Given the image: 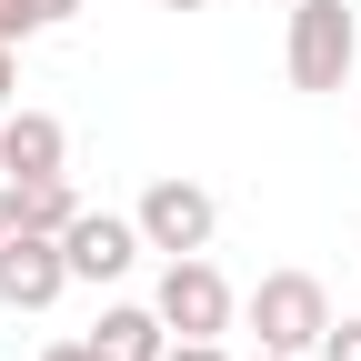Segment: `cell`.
<instances>
[{
  "label": "cell",
  "mask_w": 361,
  "mask_h": 361,
  "mask_svg": "<svg viewBox=\"0 0 361 361\" xmlns=\"http://www.w3.org/2000/svg\"><path fill=\"white\" fill-rule=\"evenodd\" d=\"M71 171V130L51 111H0V180H51Z\"/></svg>",
  "instance_id": "52a82bcc"
},
{
  "label": "cell",
  "mask_w": 361,
  "mask_h": 361,
  "mask_svg": "<svg viewBox=\"0 0 361 361\" xmlns=\"http://www.w3.org/2000/svg\"><path fill=\"white\" fill-rule=\"evenodd\" d=\"M161 11H211V0H161Z\"/></svg>",
  "instance_id": "2e32d148"
},
{
  "label": "cell",
  "mask_w": 361,
  "mask_h": 361,
  "mask_svg": "<svg viewBox=\"0 0 361 361\" xmlns=\"http://www.w3.org/2000/svg\"><path fill=\"white\" fill-rule=\"evenodd\" d=\"M20 231V201H11V180H0V241H11Z\"/></svg>",
  "instance_id": "9a60e30c"
},
{
  "label": "cell",
  "mask_w": 361,
  "mask_h": 361,
  "mask_svg": "<svg viewBox=\"0 0 361 361\" xmlns=\"http://www.w3.org/2000/svg\"><path fill=\"white\" fill-rule=\"evenodd\" d=\"M161 322H171V341H221L241 322V291L211 271V251H180V261H161Z\"/></svg>",
  "instance_id": "3957f363"
},
{
  "label": "cell",
  "mask_w": 361,
  "mask_h": 361,
  "mask_svg": "<svg viewBox=\"0 0 361 361\" xmlns=\"http://www.w3.org/2000/svg\"><path fill=\"white\" fill-rule=\"evenodd\" d=\"M241 322H251L261 351L311 361V351H322V331H331V291H322V271H261L251 301H241Z\"/></svg>",
  "instance_id": "6da1fadb"
},
{
  "label": "cell",
  "mask_w": 361,
  "mask_h": 361,
  "mask_svg": "<svg viewBox=\"0 0 361 361\" xmlns=\"http://www.w3.org/2000/svg\"><path fill=\"white\" fill-rule=\"evenodd\" d=\"M11 201H20V231H71L80 221V191H71V171H51V180H11Z\"/></svg>",
  "instance_id": "9c48e42d"
},
{
  "label": "cell",
  "mask_w": 361,
  "mask_h": 361,
  "mask_svg": "<svg viewBox=\"0 0 361 361\" xmlns=\"http://www.w3.org/2000/svg\"><path fill=\"white\" fill-rule=\"evenodd\" d=\"M161 361H231V351H221V341H171Z\"/></svg>",
  "instance_id": "7c38bea8"
},
{
  "label": "cell",
  "mask_w": 361,
  "mask_h": 361,
  "mask_svg": "<svg viewBox=\"0 0 361 361\" xmlns=\"http://www.w3.org/2000/svg\"><path fill=\"white\" fill-rule=\"evenodd\" d=\"M90 341H101V361H161L171 351V322L151 301H111L101 322H90Z\"/></svg>",
  "instance_id": "ba28073f"
},
{
  "label": "cell",
  "mask_w": 361,
  "mask_h": 361,
  "mask_svg": "<svg viewBox=\"0 0 361 361\" xmlns=\"http://www.w3.org/2000/svg\"><path fill=\"white\" fill-rule=\"evenodd\" d=\"M61 261H71V281H121V271L141 261V221L130 211H80L61 231Z\"/></svg>",
  "instance_id": "8992f818"
},
{
  "label": "cell",
  "mask_w": 361,
  "mask_h": 361,
  "mask_svg": "<svg viewBox=\"0 0 361 361\" xmlns=\"http://www.w3.org/2000/svg\"><path fill=\"white\" fill-rule=\"evenodd\" d=\"M351 61H361V11L351 0H291V40H281V71H291V90H341L351 80Z\"/></svg>",
  "instance_id": "7a4b0ae2"
},
{
  "label": "cell",
  "mask_w": 361,
  "mask_h": 361,
  "mask_svg": "<svg viewBox=\"0 0 361 361\" xmlns=\"http://www.w3.org/2000/svg\"><path fill=\"white\" fill-rule=\"evenodd\" d=\"M311 361H361V322H341V311H331V331H322V351H311Z\"/></svg>",
  "instance_id": "8fae6325"
},
{
  "label": "cell",
  "mask_w": 361,
  "mask_h": 361,
  "mask_svg": "<svg viewBox=\"0 0 361 361\" xmlns=\"http://www.w3.org/2000/svg\"><path fill=\"white\" fill-rule=\"evenodd\" d=\"M261 361H291V351H261Z\"/></svg>",
  "instance_id": "e0dca14e"
},
{
  "label": "cell",
  "mask_w": 361,
  "mask_h": 361,
  "mask_svg": "<svg viewBox=\"0 0 361 361\" xmlns=\"http://www.w3.org/2000/svg\"><path fill=\"white\" fill-rule=\"evenodd\" d=\"M61 291H71V261H61L51 231H11L0 241V311H51Z\"/></svg>",
  "instance_id": "5b68a950"
},
{
  "label": "cell",
  "mask_w": 361,
  "mask_h": 361,
  "mask_svg": "<svg viewBox=\"0 0 361 361\" xmlns=\"http://www.w3.org/2000/svg\"><path fill=\"white\" fill-rule=\"evenodd\" d=\"M40 361H101V341H51Z\"/></svg>",
  "instance_id": "4fadbf2b"
},
{
  "label": "cell",
  "mask_w": 361,
  "mask_h": 361,
  "mask_svg": "<svg viewBox=\"0 0 361 361\" xmlns=\"http://www.w3.org/2000/svg\"><path fill=\"white\" fill-rule=\"evenodd\" d=\"M11 90H20V61H11V40H0V111H11Z\"/></svg>",
  "instance_id": "5bb4252c"
},
{
  "label": "cell",
  "mask_w": 361,
  "mask_h": 361,
  "mask_svg": "<svg viewBox=\"0 0 361 361\" xmlns=\"http://www.w3.org/2000/svg\"><path fill=\"white\" fill-rule=\"evenodd\" d=\"M90 11V0H0V40H11V51H20V40H40V30H61V20H80Z\"/></svg>",
  "instance_id": "30bf717a"
},
{
  "label": "cell",
  "mask_w": 361,
  "mask_h": 361,
  "mask_svg": "<svg viewBox=\"0 0 361 361\" xmlns=\"http://www.w3.org/2000/svg\"><path fill=\"white\" fill-rule=\"evenodd\" d=\"M141 251H161V261H180V251H211V231H221V201L201 191V180H180V171H161L151 191H141Z\"/></svg>",
  "instance_id": "277c9868"
}]
</instances>
